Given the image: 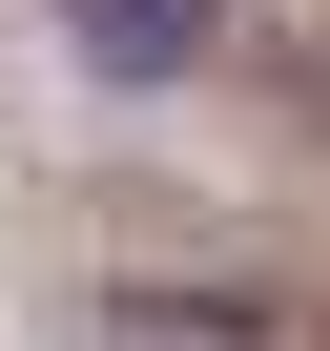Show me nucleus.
<instances>
[{
  "label": "nucleus",
  "instance_id": "nucleus-1",
  "mask_svg": "<svg viewBox=\"0 0 330 351\" xmlns=\"http://www.w3.org/2000/svg\"><path fill=\"white\" fill-rule=\"evenodd\" d=\"M83 42H103V62H144V83H165V62H207V0H83Z\"/></svg>",
  "mask_w": 330,
  "mask_h": 351
},
{
  "label": "nucleus",
  "instance_id": "nucleus-2",
  "mask_svg": "<svg viewBox=\"0 0 330 351\" xmlns=\"http://www.w3.org/2000/svg\"><path fill=\"white\" fill-rule=\"evenodd\" d=\"M309 104H330V42H309Z\"/></svg>",
  "mask_w": 330,
  "mask_h": 351
}]
</instances>
